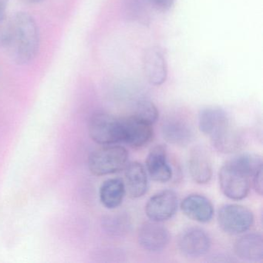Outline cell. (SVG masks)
<instances>
[{"label":"cell","instance_id":"obj_1","mask_svg":"<svg viewBox=\"0 0 263 263\" xmlns=\"http://www.w3.org/2000/svg\"><path fill=\"white\" fill-rule=\"evenodd\" d=\"M39 47V30L30 15L20 12L7 18L0 30V48L9 58L18 64H28Z\"/></svg>","mask_w":263,"mask_h":263},{"label":"cell","instance_id":"obj_2","mask_svg":"<svg viewBox=\"0 0 263 263\" xmlns=\"http://www.w3.org/2000/svg\"><path fill=\"white\" fill-rule=\"evenodd\" d=\"M198 127L204 135L210 138L213 147L221 153H233L241 147V135L231 124L227 112L220 107L201 110L198 115Z\"/></svg>","mask_w":263,"mask_h":263},{"label":"cell","instance_id":"obj_3","mask_svg":"<svg viewBox=\"0 0 263 263\" xmlns=\"http://www.w3.org/2000/svg\"><path fill=\"white\" fill-rule=\"evenodd\" d=\"M128 156L124 147L106 145L90 154L88 167L92 174L98 176L115 174L125 168Z\"/></svg>","mask_w":263,"mask_h":263},{"label":"cell","instance_id":"obj_4","mask_svg":"<svg viewBox=\"0 0 263 263\" xmlns=\"http://www.w3.org/2000/svg\"><path fill=\"white\" fill-rule=\"evenodd\" d=\"M218 181L221 192L232 200H242L250 191L251 177L232 159L220 169Z\"/></svg>","mask_w":263,"mask_h":263},{"label":"cell","instance_id":"obj_5","mask_svg":"<svg viewBox=\"0 0 263 263\" xmlns=\"http://www.w3.org/2000/svg\"><path fill=\"white\" fill-rule=\"evenodd\" d=\"M88 132L91 139L101 145H111L122 141L121 119L104 112L92 115Z\"/></svg>","mask_w":263,"mask_h":263},{"label":"cell","instance_id":"obj_6","mask_svg":"<svg viewBox=\"0 0 263 263\" xmlns=\"http://www.w3.org/2000/svg\"><path fill=\"white\" fill-rule=\"evenodd\" d=\"M220 228L229 235H240L250 229L254 222L252 211L243 205L226 204L218 212Z\"/></svg>","mask_w":263,"mask_h":263},{"label":"cell","instance_id":"obj_7","mask_svg":"<svg viewBox=\"0 0 263 263\" xmlns=\"http://www.w3.org/2000/svg\"><path fill=\"white\" fill-rule=\"evenodd\" d=\"M178 204V196L174 191H161L147 201L145 213L151 221L162 222L175 215Z\"/></svg>","mask_w":263,"mask_h":263},{"label":"cell","instance_id":"obj_8","mask_svg":"<svg viewBox=\"0 0 263 263\" xmlns=\"http://www.w3.org/2000/svg\"><path fill=\"white\" fill-rule=\"evenodd\" d=\"M122 141L135 148L144 147L153 138V127L151 124L132 116L121 119Z\"/></svg>","mask_w":263,"mask_h":263},{"label":"cell","instance_id":"obj_9","mask_svg":"<svg viewBox=\"0 0 263 263\" xmlns=\"http://www.w3.org/2000/svg\"><path fill=\"white\" fill-rule=\"evenodd\" d=\"M178 247L185 256H201L210 249V237L203 229L189 228L181 232L178 237Z\"/></svg>","mask_w":263,"mask_h":263},{"label":"cell","instance_id":"obj_10","mask_svg":"<svg viewBox=\"0 0 263 263\" xmlns=\"http://www.w3.org/2000/svg\"><path fill=\"white\" fill-rule=\"evenodd\" d=\"M169 231L157 221H149L141 226L138 232L140 246L151 252H158L164 250L170 241Z\"/></svg>","mask_w":263,"mask_h":263},{"label":"cell","instance_id":"obj_11","mask_svg":"<svg viewBox=\"0 0 263 263\" xmlns=\"http://www.w3.org/2000/svg\"><path fill=\"white\" fill-rule=\"evenodd\" d=\"M146 170L153 181L165 183L172 177V169L167 161V148L162 144L155 146L146 160Z\"/></svg>","mask_w":263,"mask_h":263},{"label":"cell","instance_id":"obj_12","mask_svg":"<svg viewBox=\"0 0 263 263\" xmlns=\"http://www.w3.org/2000/svg\"><path fill=\"white\" fill-rule=\"evenodd\" d=\"M144 70L147 81L152 85L160 86L165 82L167 77V61L159 47H152L146 52Z\"/></svg>","mask_w":263,"mask_h":263},{"label":"cell","instance_id":"obj_13","mask_svg":"<svg viewBox=\"0 0 263 263\" xmlns=\"http://www.w3.org/2000/svg\"><path fill=\"white\" fill-rule=\"evenodd\" d=\"M181 209L186 216L198 222H209L213 218V204L205 196L198 194L185 197L181 202Z\"/></svg>","mask_w":263,"mask_h":263},{"label":"cell","instance_id":"obj_14","mask_svg":"<svg viewBox=\"0 0 263 263\" xmlns=\"http://www.w3.org/2000/svg\"><path fill=\"white\" fill-rule=\"evenodd\" d=\"M189 169L195 182L200 184L209 183L212 177V164L210 156L204 147H195L189 155Z\"/></svg>","mask_w":263,"mask_h":263},{"label":"cell","instance_id":"obj_15","mask_svg":"<svg viewBox=\"0 0 263 263\" xmlns=\"http://www.w3.org/2000/svg\"><path fill=\"white\" fill-rule=\"evenodd\" d=\"M125 187L133 198L142 197L148 189L147 172L143 164L138 161L128 163L125 167Z\"/></svg>","mask_w":263,"mask_h":263},{"label":"cell","instance_id":"obj_16","mask_svg":"<svg viewBox=\"0 0 263 263\" xmlns=\"http://www.w3.org/2000/svg\"><path fill=\"white\" fill-rule=\"evenodd\" d=\"M164 139L178 146H185L193 140L194 132L189 123L180 118H168L162 124Z\"/></svg>","mask_w":263,"mask_h":263},{"label":"cell","instance_id":"obj_17","mask_svg":"<svg viewBox=\"0 0 263 263\" xmlns=\"http://www.w3.org/2000/svg\"><path fill=\"white\" fill-rule=\"evenodd\" d=\"M235 252L238 258L249 261H259L263 258V239L260 234L243 235L235 244Z\"/></svg>","mask_w":263,"mask_h":263},{"label":"cell","instance_id":"obj_18","mask_svg":"<svg viewBox=\"0 0 263 263\" xmlns=\"http://www.w3.org/2000/svg\"><path fill=\"white\" fill-rule=\"evenodd\" d=\"M126 194L125 184L121 178H110L100 187V200L104 207L114 209L121 205Z\"/></svg>","mask_w":263,"mask_h":263},{"label":"cell","instance_id":"obj_19","mask_svg":"<svg viewBox=\"0 0 263 263\" xmlns=\"http://www.w3.org/2000/svg\"><path fill=\"white\" fill-rule=\"evenodd\" d=\"M134 116L153 125L158 121L159 112L153 102L149 100H141L137 104Z\"/></svg>","mask_w":263,"mask_h":263},{"label":"cell","instance_id":"obj_20","mask_svg":"<svg viewBox=\"0 0 263 263\" xmlns=\"http://www.w3.org/2000/svg\"><path fill=\"white\" fill-rule=\"evenodd\" d=\"M144 0H125V14L127 18L141 24H147L148 21Z\"/></svg>","mask_w":263,"mask_h":263},{"label":"cell","instance_id":"obj_21","mask_svg":"<svg viewBox=\"0 0 263 263\" xmlns=\"http://www.w3.org/2000/svg\"><path fill=\"white\" fill-rule=\"evenodd\" d=\"M130 226V220L124 215H113L104 220V227L106 231L114 235L126 233L128 232Z\"/></svg>","mask_w":263,"mask_h":263},{"label":"cell","instance_id":"obj_22","mask_svg":"<svg viewBox=\"0 0 263 263\" xmlns=\"http://www.w3.org/2000/svg\"><path fill=\"white\" fill-rule=\"evenodd\" d=\"M151 5L161 11H167L173 6L175 0H147Z\"/></svg>","mask_w":263,"mask_h":263},{"label":"cell","instance_id":"obj_23","mask_svg":"<svg viewBox=\"0 0 263 263\" xmlns=\"http://www.w3.org/2000/svg\"><path fill=\"white\" fill-rule=\"evenodd\" d=\"M253 180V185L255 192L259 195H262V170L258 172L252 177Z\"/></svg>","mask_w":263,"mask_h":263},{"label":"cell","instance_id":"obj_24","mask_svg":"<svg viewBox=\"0 0 263 263\" xmlns=\"http://www.w3.org/2000/svg\"><path fill=\"white\" fill-rule=\"evenodd\" d=\"M8 0H0V30L7 20V9Z\"/></svg>","mask_w":263,"mask_h":263},{"label":"cell","instance_id":"obj_25","mask_svg":"<svg viewBox=\"0 0 263 263\" xmlns=\"http://www.w3.org/2000/svg\"><path fill=\"white\" fill-rule=\"evenodd\" d=\"M23 2L29 3V4H35V3L40 2L41 0H21Z\"/></svg>","mask_w":263,"mask_h":263}]
</instances>
